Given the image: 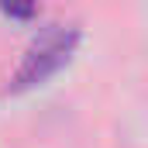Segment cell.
I'll use <instances>...</instances> for the list:
<instances>
[{
  "instance_id": "obj_1",
  "label": "cell",
  "mask_w": 148,
  "mask_h": 148,
  "mask_svg": "<svg viewBox=\"0 0 148 148\" xmlns=\"http://www.w3.org/2000/svg\"><path fill=\"white\" fill-rule=\"evenodd\" d=\"M76 45H79V31L76 28H48V31H41L35 38V45L24 52V62L14 73L10 90L14 93H24L31 86H41L48 76H55L73 59Z\"/></svg>"
},
{
  "instance_id": "obj_2",
  "label": "cell",
  "mask_w": 148,
  "mask_h": 148,
  "mask_svg": "<svg viewBox=\"0 0 148 148\" xmlns=\"http://www.w3.org/2000/svg\"><path fill=\"white\" fill-rule=\"evenodd\" d=\"M0 10L14 21H31L35 17V0H0Z\"/></svg>"
}]
</instances>
